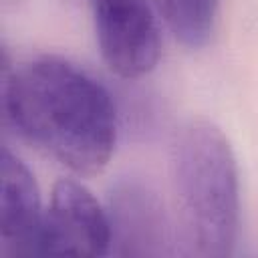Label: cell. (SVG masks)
Returning <instances> with one entry per match:
<instances>
[{"label": "cell", "mask_w": 258, "mask_h": 258, "mask_svg": "<svg viewBox=\"0 0 258 258\" xmlns=\"http://www.w3.org/2000/svg\"><path fill=\"white\" fill-rule=\"evenodd\" d=\"M171 185L181 236L191 254H234L240 232V173L226 133L210 119H189L171 143Z\"/></svg>", "instance_id": "cell-2"}, {"label": "cell", "mask_w": 258, "mask_h": 258, "mask_svg": "<svg viewBox=\"0 0 258 258\" xmlns=\"http://www.w3.org/2000/svg\"><path fill=\"white\" fill-rule=\"evenodd\" d=\"M103 62L121 79L149 75L161 54V36L149 0H89Z\"/></svg>", "instance_id": "cell-3"}, {"label": "cell", "mask_w": 258, "mask_h": 258, "mask_svg": "<svg viewBox=\"0 0 258 258\" xmlns=\"http://www.w3.org/2000/svg\"><path fill=\"white\" fill-rule=\"evenodd\" d=\"M151 2H153V4L157 6V10L161 12V8H163V4H165V0H151Z\"/></svg>", "instance_id": "cell-8"}, {"label": "cell", "mask_w": 258, "mask_h": 258, "mask_svg": "<svg viewBox=\"0 0 258 258\" xmlns=\"http://www.w3.org/2000/svg\"><path fill=\"white\" fill-rule=\"evenodd\" d=\"M220 0H165L161 14L173 36L187 48H202L212 40Z\"/></svg>", "instance_id": "cell-7"}, {"label": "cell", "mask_w": 258, "mask_h": 258, "mask_svg": "<svg viewBox=\"0 0 258 258\" xmlns=\"http://www.w3.org/2000/svg\"><path fill=\"white\" fill-rule=\"evenodd\" d=\"M111 252L119 256L169 254V224L155 187L137 175L119 177L107 200Z\"/></svg>", "instance_id": "cell-4"}, {"label": "cell", "mask_w": 258, "mask_h": 258, "mask_svg": "<svg viewBox=\"0 0 258 258\" xmlns=\"http://www.w3.org/2000/svg\"><path fill=\"white\" fill-rule=\"evenodd\" d=\"M111 252V222L99 200L77 179H58L44 220L42 254L105 256Z\"/></svg>", "instance_id": "cell-5"}, {"label": "cell", "mask_w": 258, "mask_h": 258, "mask_svg": "<svg viewBox=\"0 0 258 258\" xmlns=\"http://www.w3.org/2000/svg\"><path fill=\"white\" fill-rule=\"evenodd\" d=\"M2 109L18 137L79 175L99 173L115 151V103L69 58L40 54L6 73Z\"/></svg>", "instance_id": "cell-1"}, {"label": "cell", "mask_w": 258, "mask_h": 258, "mask_svg": "<svg viewBox=\"0 0 258 258\" xmlns=\"http://www.w3.org/2000/svg\"><path fill=\"white\" fill-rule=\"evenodd\" d=\"M44 220L40 191L32 171L8 147L0 153V242L10 256L42 254Z\"/></svg>", "instance_id": "cell-6"}]
</instances>
